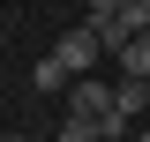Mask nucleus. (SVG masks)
<instances>
[{
	"mask_svg": "<svg viewBox=\"0 0 150 142\" xmlns=\"http://www.w3.org/2000/svg\"><path fill=\"white\" fill-rule=\"evenodd\" d=\"M135 142H150V127H143V135H135Z\"/></svg>",
	"mask_w": 150,
	"mask_h": 142,
	"instance_id": "obj_8",
	"label": "nucleus"
},
{
	"mask_svg": "<svg viewBox=\"0 0 150 142\" xmlns=\"http://www.w3.org/2000/svg\"><path fill=\"white\" fill-rule=\"evenodd\" d=\"M53 53L68 60V75H90L98 60H105V37H98V22L83 15V22H75V30H68V37H60V45H53Z\"/></svg>",
	"mask_w": 150,
	"mask_h": 142,
	"instance_id": "obj_2",
	"label": "nucleus"
},
{
	"mask_svg": "<svg viewBox=\"0 0 150 142\" xmlns=\"http://www.w3.org/2000/svg\"><path fill=\"white\" fill-rule=\"evenodd\" d=\"M90 22H98V37H105V53H120V45L135 37V22L120 15V8H112V15H90Z\"/></svg>",
	"mask_w": 150,
	"mask_h": 142,
	"instance_id": "obj_5",
	"label": "nucleus"
},
{
	"mask_svg": "<svg viewBox=\"0 0 150 142\" xmlns=\"http://www.w3.org/2000/svg\"><path fill=\"white\" fill-rule=\"evenodd\" d=\"M8 142H23V135H8Z\"/></svg>",
	"mask_w": 150,
	"mask_h": 142,
	"instance_id": "obj_9",
	"label": "nucleus"
},
{
	"mask_svg": "<svg viewBox=\"0 0 150 142\" xmlns=\"http://www.w3.org/2000/svg\"><path fill=\"white\" fill-rule=\"evenodd\" d=\"M30 90H38V97H60V90H68V60H60V53H45V60L30 67Z\"/></svg>",
	"mask_w": 150,
	"mask_h": 142,
	"instance_id": "obj_3",
	"label": "nucleus"
},
{
	"mask_svg": "<svg viewBox=\"0 0 150 142\" xmlns=\"http://www.w3.org/2000/svg\"><path fill=\"white\" fill-rule=\"evenodd\" d=\"M112 60H120V75H150V30H135V37H128Z\"/></svg>",
	"mask_w": 150,
	"mask_h": 142,
	"instance_id": "obj_4",
	"label": "nucleus"
},
{
	"mask_svg": "<svg viewBox=\"0 0 150 142\" xmlns=\"http://www.w3.org/2000/svg\"><path fill=\"white\" fill-rule=\"evenodd\" d=\"M68 120H75V127H98L105 142H120V135H128V112H120V82L75 75V90H68Z\"/></svg>",
	"mask_w": 150,
	"mask_h": 142,
	"instance_id": "obj_1",
	"label": "nucleus"
},
{
	"mask_svg": "<svg viewBox=\"0 0 150 142\" xmlns=\"http://www.w3.org/2000/svg\"><path fill=\"white\" fill-rule=\"evenodd\" d=\"M112 8H120V0H83V15H112Z\"/></svg>",
	"mask_w": 150,
	"mask_h": 142,
	"instance_id": "obj_7",
	"label": "nucleus"
},
{
	"mask_svg": "<svg viewBox=\"0 0 150 142\" xmlns=\"http://www.w3.org/2000/svg\"><path fill=\"white\" fill-rule=\"evenodd\" d=\"M60 142H105V135H98V127H75V120H68V127H60Z\"/></svg>",
	"mask_w": 150,
	"mask_h": 142,
	"instance_id": "obj_6",
	"label": "nucleus"
}]
</instances>
